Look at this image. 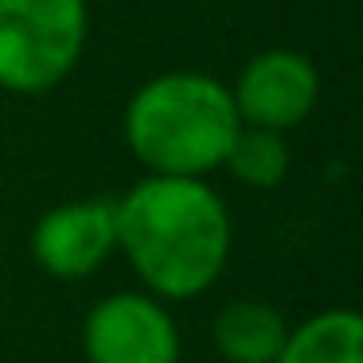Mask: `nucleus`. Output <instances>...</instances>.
<instances>
[{
	"mask_svg": "<svg viewBox=\"0 0 363 363\" xmlns=\"http://www.w3.org/2000/svg\"><path fill=\"white\" fill-rule=\"evenodd\" d=\"M230 98H235V110L242 125L285 133V129L301 125L316 110L320 74H316L308 55L274 48V51L254 55L242 67Z\"/></svg>",
	"mask_w": 363,
	"mask_h": 363,
	"instance_id": "423d86ee",
	"label": "nucleus"
},
{
	"mask_svg": "<svg viewBox=\"0 0 363 363\" xmlns=\"http://www.w3.org/2000/svg\"><path fill=\"white\" fill-rule=\"evenodd\" d=\"M223 168L238 184H246V188H258V191L281 188L285 176H289V145H285V133L238 125Z\"/></svg>",
	"mask_w": 363,
	"mask_h": 363,
	"instance_id": "1a4fd4ad",
	"label": "nucleus"
},
{
	"mask_svg": "<svg viewBox=\"0 0 363 363\" xmlns=\"http://www.w3.org/2000/svg\"><path fill=\"white\" fill-rule=\"evenodd\" d=\"M118 254V199L86 196L43 211L32 227V258L55 281L94 277Z\"/></svg>",
	"mask_w": 363,
	"mask_h": 363,
	"instance_id": "39448f33",
	"label": "nucleus"
},
{
	"mask_svg": "<svg viewBox=\"0 0 363 363\" xmlns=\"http://www.w3.org/2000/svg\"><path fill=\"white\" fill-rule=\"evenodd\" d=\"M285 332H289L285 316L258 297L227 301L211 320V340L223 363H274Z\"/></svg>",
	"mask_w": 363,
	"mask_h": 363,
	"instance_id": "0eeeda50",
	"label": "nucleus"
},
{
	"mask_svg": "<svg viewBox=\"0 0 363 363\" xmlns=\"http://www.w3.org/2000/svg\"><path fill=\"white\" fill-rule=\"evenodd\" d=\"M86 0H0V90L43 94L79 67Z\"/></svg>",
	"mask_w": 363,
	"mask_h": 363,
	"instance_id": "7ed1b4c3",
	"label": "nucleus"
},
{
	"mask_svg": "<svg viewBox=\"0 0 363 363\" xmlns=\"http://www.w3.org/2000/svg\"><path fill=\"white\" fill-rule=\"evenodd\" d=\"M230 86L199 71L149 79L125 106V145L149 176H196L223 168L238 133Z\"/></svg>",
	"mask_w": 363,
	"mask_h": 363,
	"instance_id": "f03ea898",
	"label": "nucleus"
},
{
	"mask_svg": "<svg viewBox=\"0 0 363 363\" xmlns=\"http://www.w3.org/2000/svg\"><path fill=\"white\" fill-rule=\"evenodd\" d=\"M230 246V211L207 180L145 176L118 199V254L160 301L207 293L227 269Z\"/></svg>",
	"mask_w": 363,
	"mask_h": 363,
	"instance_id": "f257e3e1",
	"label": "nucleus"
},
{
	"mask_svg": "<svg viewBox=\"0 0 363 363\" xmlns=\"http://www.w3.org/2000/svg\"><path fill=\"white\" fill-rule=\"evenodd\" d=\"M274 363H363V316L355 308H324L285 332Z\"/></svg>",
	"mask_w": 363,
	"mask_h": 363,
	"instance_id": "6e6552de",
	"label": "nucleus"
},
{
	"mask_svg": "<svg viewBox=\"0 0 363 363\" xmlns=\"http://www.w3.org/2000/svg\"><path fill=\"white\" fill-rule=\"evenodd\" d=\"M86 363H180V328L168 301L145 289L106 293L82 316Z\"/></svg>",
	"mask_w": 363,
	"mask_h": 363,
	"instance_id": "20e7f679",
	"label": "nucleus"
}]
</instances>
